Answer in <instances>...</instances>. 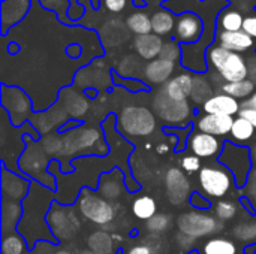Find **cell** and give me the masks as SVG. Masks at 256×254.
Wrapping results in <instances>:
<instances>
[{
	"mask_svg": "<svg viewBox=\"0 0 256 254\" xmlns=\"http://www.w3.org/2000/svg\"><path fill=\"white\" fill-rule=\"evenodd\" d=\"M120 127L126 135L148 136L156 127V118L147 108L128 106L120 114Z\"/></svg>",
	"mask_w": 256,
	"mask_h": 254,
	"instance_id": "2",
	"label": "cell"
},
{
	"mask_svg": "<svg viewBox=\"0 0 256 254\" xmlns=\"http://www.w3.org/2000/svg\"><path fill=\"white\" fill-rule=\"evenodd\" d=\"M234 124V118L230 115H216L207 114L198 120V129L202 133H208L213 136H224L231 133Z\"/></svg>",
	"mask_w": 256,
	"mask_h": 254,
	"instance_id": "11",
	"label": "cell"
},
{
	"mask_svg": "<svg viewBox=\"0 0 256 254\" xmlns=\"http://www.w3.org/2000/svg\"><path fill=\"white\" fill-rule=\"evenodd\" d=\"M126 25L130 31H134L136 36L141 34H148L153 31L152 27V16H148L144 10H136L130 13L126 18Z\"/></svg>",
	"mask_w": 256,
	"mask_h": 254,
	"instance_id": "20",
	"label": "cell"
},
{
	"mask_svg": "<svg viewBox=\"0 0 256 254\" xmlns=\"http://www.w3.org/2000/svg\"><path fill=\"white\" fill-rule=\"evenodd\" d=\"M32 254H45V253H42V252H39V253H38V252H34V253H32Z\"/></svg>",
	"mask_w": 256,
	"mask_h": 254,
	"instance_id": "44",
	"label": "cell"
},
{
	"mask_svg": "<svg viewBox=\"0 0 256 254\" xmlns=\"http://www.w3.org/2000/svg\"><path fill=\"white\" fill-rule=\"evenodd\" d=\"M218 40L219 45L228 51H234V52H244L248 49H250L254 46V37L249 36L244 30L240 31H224L219 30L218 33Z\"/></svg>",
	"mask_w": 256,
	"mask_h": 254,
	"instance_id": "12",
	"label": "cell"
},
{
	"mask_svg": "<svg viewBox=\"0 0 256 254\" xmlns=\"http://www.w3.org/2000/svg\"><path fill=\"white\" fill-rule=\"evenodd\" d=\"M164 45L165 43L162 42V37L154 33L136 36L134 40V46L138 55L144 60H156V57H160Z\"/></svg>",
	"mask_w": 256,
	"mask_h": 254,
	"instance_id": "15",
	"label": "cell"
},
{
	"mask_svg": "<svg viewBox=\"0 0 256 254\" xmlns=\"http://www.w3.org/2000/svg\"><path fill=\"white\" fill-rule=\"evenodd\" d=\"M243 24H244V16L242 15L240 10L236 9L225 7L218 18V27L219 30L224 31H240L243 30Z\"/></svg>",
	"mask_w": 256,
	"mask_h": 254,
	"instance_id": "19",
	"label": "cell"
},
{
	"mask_svg": "<svg viewBox=\"0 0 256 254\" xmlns=\"http://www.w3.org/2000/svg\"><path fill=\"white\" fill-rule=\"evenodd\" d=\"M153 106H154L158 117L171 124L186 123L188 118L190 117V106L188 100H183V102L172 100L164 91L158 94V97L153 102Z\"/></svg>",
	"mask_w": 256,
	"mask_h": 254,
	"instance_id": "6",
	"label": "cell"
},
{
	"mask_svg": "<svg viewBox=\"0 0 256 254\" xmlns=\"http://www.w3.org/2000/svg\"><path fill=\"white\" fill-rule=\"evenodd\" d=\"M182 166H183V169H184L186 172L194 174V172H196L198 169H201V160H200V157H196V156H186V157L182 160Z\"/></svg>",
	"mask_w": 256,
	"mask_h": 254,
	"instance_id": "33",
	"label": "cell"
},
{
	"mask_svg": "<svg viewBox=\"0 0 256 254\" xmlns=\"http://www.w3.org/2000/svg\"><path fill=\"white\" fill-rule=\"evenodd\" d=\"M178 229L183 235L190 238H200L219 231V223L214 217L201 213H188L178 217Z\"/></svg>",
	"mask_w": 256,
	"mask_h": 254,
	"instance_id": "7",
	"label": "cell"
},
{
	"mask_svg": "<svg viewBox=\"0 0 256 254\" xmlns=\"http://www.w3.org/2000/svg\"><path fill=\"white\" fill-rule=\"evenodd\" d=\"M254 160H255V163H256V148H255V151H254Z\"/></svg>",
	"mask_w": 256,
	"mask_h": 254,
	"instance_id": "43",
	"label": "cell"
},
{
	"mask_svg": "<svg viewBox=\"0 0 256 254\" xmlns=\"http://www.w3.org/2000/svg\"><path fill=\"white\" fill-rule=\"evenodd\" d=\"M255 133V127L244 118L238 117L234 120V124H232V129H231V135L236 141L238 142H244V141H249Z\"/></svg>",
	"mask_w": 256,
	"mask_h": 254,
	"instance_id": "25",
	"label": "cell"
},
{
	"mask_svg": "<svg viewBox=\"0 0 256 254\" xmlns=\"http://www.w3.org/2000/svg\"><path fill=\"white\" fill-rule=\"evenodd\" d=\"M80 213L90 222L96 225H106L112 222L114 219V208L112 205L105 201L104 198L92 193V192H82L78 201Z\"/></svg>",
	"mask_w": 256,
	"mask_h": 254,
	"instance_id": "4",
	"label": "cell"
},
{
	"mask_svg": "<svg viewBox=\"0 0 256 254\" xmlns=\"http://www.w3.org/2000/svg\"><path fill=\"white\" fill-rule=\"evenodd\" d=\"M249 75L252 76V81L255 82L256 85V58L250 63V66H249Z\"/></svg>",
	"mask_w": 256,
	"mask_h": 254,
	"instance_id": "40",
	"label": "cell"
},
{
	"mask_svg": "<svg viewBox=\"0 0 256 254\" xmlns=\"http://www.w3.org/2000/svg\"><path fill=\"white\" fill-rule=\"evenodd\" d=\"M200 186L212 198H222L232 189V174L226 169L206 166L200 171Z\"/></svg>",
	"mask_w": 256,
	"mask_h": 254,
	"instance_id": "5",
	"label": "cell"
},
{
	"mask_svg": "<svg viewBox=\"0 0 256 254\" xmlns=\"http://www.w3.org/2000/svg\"><path fill=\"white\" fill-rule=\"evenodd\" d=\"M132 211L135 217H138L140 220L148 222L152 217L156 216V201L150 196H140L138 199H135Z\"/></svg>",
	"mask_w": 256,
	"mask_h": 254,
	"instance_id": "22",
	"label": "cell"
},
{
	"mask_svg": "<svg viewBox=\"0 0 256 254\" xmlns=\"http://www.w3.org/2000/svg\"><path fill=\"white\" fill-rule=\"evenodd\" d=\"M177 19L174 13L168 9H159L152 15V27L153 33L158 36H166L176 28Z\"/></svg>",
	"mask_w": 256,
	"mask_h": 254,
	"instance_id": "18",
	"label": "cell"
},
{
	"mask_svg": "<svg viewBox=\"0 0 256 254\" xmlns=\"http://www.w3.org/2000/svg\"><path fill=\"white\" fill-rule=\"evenodd\" d=\"M168 151V145L166 144H160V147H158V153H166Z\"/></svg>",
	"mask_w": 256,
	"mask_h": 254,
	"instance_id": "41",
	"label": "cell"
},
{
	"mask_svg": "<svg viewBox=\"0 0 256 254\" xmlns=\"http://www.w3.org/2000/svg\"><path fill=\"white\" fill-rule=\"evenodd\" d=\"M219 160L234 175L237 186L246 184V180L250 172V157L248 148L234 145L232 142H226L224 145Z\"/></svg>",
	"mask_w": 256,
	"mask_h": 254,
	"instance_id": "3",
	"label": "cell"
},
{
	"mask_svg": "<svg viewBox=\"0 0 256 254\" xmlns=\"http://www.w3.org/2000/svg\"><path fill=\"white\" fill-rule=\"evenodd\" d=\"M238 117L248 120L254 127L256 129V109H250V108H242L238 112Z\"/></svg>",
	"mask_w": 256,
	"mask_h": 254,
	"instance_id": "35",
	"label": "cell"
},
{
	"mask_svg": "<svg viewBox=\"0 0 256 254\" xmlns=\"http://www.w3.org/2000/svg\"><path fill=\"white\" fill-rule=\"evenodd\" d=\"M174 67H176L174 61H170V60L159 57L156 60H152L146 66L144 75H146L147 81L152 84H166L170 76L174 72Z\"/></svg>",
	"mask_w": 256,
	"mask_h": 254,
	"instance_id": "17",
	"label": "cell"
},
{
	"mask_svg": "<svg viewBox=\"0 0 256 254\" xmlns=\"http://www.w3.org/2000/svg\"><path fill=\"white\" fill-rule=\"evenodd\" d=\"M204 24L195 12H183L176 24L174 37L177 42L184 45H194L202 37Z\"/></svg>",
	"mask_w": 256,
	"mask_h": 254,
	"instance_id": "8",
	"label": "cell"
},
{
	"mask_svg": "<svg viewBox=\"0 0 256 254\" xmlns=\"http://www.w3.org/2000/svg\"><path fill=\"white\" fill-rule=\"evenodd\" d=\"M24 252V241L16 235H9L2 243V253L3 254H22Z\"/></svg>",
	"mask_w": 256,
	"mask_h": 254,
	"instance_id": "27",
	"label": "cell"
},
{
	"mask_svg": "<svg viewBox=\"0 0 256 254\" xmlns=\"http://www.w3.org/2000/svg\"><path fill=\"white\" fill-rule=\"evenodd\" d=\"M180 55H182V48L174 40L165 43L164 48H162V52H160V58H165V60H170V61H176L177 58H180Z\"/></svg>",
	"mask_w": 256,
	"mask_h": 254,
	"instance_id": "31",
	"label": "cell"
},
{
	"mask_svg": "<svg viewBox=\"0 0 256 254\" xmlns=\"http://www.w3.org/2000/svg\"><path fill=\"white\" fill-rule=\"evenodd\" d=\"M204 254H237V246L225 238H213L204 246Z\"/></svg>",
	"mask_w": 256,
	"mask_h": 254,
	"instance_id": "24",
	"label": "cell"
},
{
	"mask_svg": "<svg viewBox=\"0 0 256 254\" xmlns=\"http://www.w3.org/2000/svg\"><path fill=\"white\" fill-rule=\"evenodd\" d=\"M237 214V205L232 201H220L216 205V216L220 220H231Z\"/></svg>",
	"mask_w": 256,
	"mask_h": 254,
	"instance_id": "30",
	"label": "cell"
},
{
	"mask_svg": "<svg viewBox=\"0 0 256 254\" xmlns=\"http://www.w3.org/2000/svg\"><path fill=\"white\" fill-rule=\"evenodd\" d=\"M243 108H250V109H256V93H254L244 103Z\"/></svg>",
	"mask_w": 256,
	"mask_h": 254,
	"instance_id": "39",
	"label": "cell"
},
{
	"mask_svg": "<svg viewBox=\"0 0 256 254\" xmlns=\"http://www.w3.org/2000/svg\"><path fill=\"white\" fill-rule=\"evenodd\" d=\"M204 111L207 114H216V115H230L240 112V103L236 97L228 96L225 93L222 94H213L208 100L204 102Z\"/></svg>",
	"mask_w": 256,
	"mask_h": 254,
	"instance_id": "14",
	"label": "cell"
},
{
	"mask_svg": "<svg viewBox=\"0 0 256 254\" xmlns=\"http://www.w3.org/2000/svg\"><path fill=\"white\" fill-rule=\"evenodd\" d=\"M40 3L46 7V9H58L60 6L62 7H66L68 4V0H40Z\"/></svg>",
	"mask_w": 256,
	"mask_h": 254,
	"instance_id": "36",
	"label": "cell"
},
{
	"mask_svg": "<svg viewBox=\"0 0 256 254\" xmlns=\"http://www.w3.org/2000/svg\"><path fill=\"white\" fill-rule=\"evenodd\" d=\"M88 247L94 254H110L112 250V238L104 232L93 234L88 240Z\"/></svg>",
	"mask_w": 256,
	"mask_h": 254,
	"instance_id": "26",
	"label": "cell"
},
{
	"mask_svg": "<svg viewBox=\"0 0 256 254\" xmlns=\"http://www.w3.org/2000/svg\"><path fill=\"white\" fill-rule=\"evenodd\" d=\"M254 201H255V205H256V192H255V196H254Z\"/></svg>",
	"mask_w": 256,
	"mask_h": 254,
	"instance_id": "45",
	"label": "cell"
},
{
	"mask_svg": "<svg viewBox=\"0 0 256 254\" xmlns=\"http://www.w3.org/2000/svg\"><path fill=\"white\" fill-rule=\"evenodd\" d=\"M208 64L218 70L225 82H237L248 79L249 66L243 55L234 51H228L220 45H210L207 49Z\"/></svg>",
	"mask_w": 256,
	"mask_h": 254,
	"instance_id": "1",
	"label": "cell"
},
{
	"mask_svg": "<svg viewBox=\"0 0 256 254\" xmlns=\"http://www.w3.org/2000/svg\"><path fill=\"white\" fill-rule=\"evenodd\" d=\"M190 150L196 157H213L219 153L220 150V141L218 139V136L208 135V133H195L190 138Z\"/></svg>",
	"mask_w": 256,
	"mask_h": 254,
	"instance_id": "16",
	"label": "cell"
},
{
	"mask_svg": "<svg viewBox=\"0 0 256 254\" xmlns=\"http://www.w3.org/2000/svg\"><path fill=\"white\" fill-rule=\"evenodd\" d=\"M243 30L256 39V15H249L244 18V24H243Z\"/></svg>",
	"mask_w": 256,
	"mask_h": 254,
	"instance_id": "34",
	"label": "cell"
},
{
	"mask_svg": "<svg viewBox=\"0 0 256 254\" xmlns=\"http://www.w3.org/2000/svg\"><path fill=\"white\" fill-rule=\"evenodd\" d=\"M254 90H255V82L252 79H243V81H237V82H225L222 85V91L228 96L236 97L237 100L252 96Z\"/></svg>",
	"mask_w": 256,
	"mask_h": 254,
	"instance_id": "21",
	"label": "cell"
},
{
	"mask_svg": "<svg viewBox=\"0 0 256 254\" xmlns=\"http://www.w3.org/2000/svg\"><path fill=\"white\" fill-rule=\"evenodd\" d=\"M192 204L195 207H198V208H208V205H210L206 199H201L200 195H194L192 196Z\"/></svg>",
	"mask_w": 256,
	"mask_h": 254,
	"instance_id": "37",
	"label": "cell"
},
{
	"mask_svg": "<svg viewBox=\"0 0 256 254\" xmlns=\"http://www.w3.org/2000/svg\"><path fill=\"white\" fill-rule=\"evenodd\" d=\"M128 254H152V250L147 246H136V247L130 249Z\"/></svg>",
	"mask_w": 256,
	"mask_h": 254,
	"instance_id": "38",
	"label": "cell"
},
{
	"mask_svg": "<svg viewBox=\"0 0 256 254\" xmlns=\"http://www.w3.org/2000/svg\"><path fill=\"white\" fill-rule=\"evenodd\" d=\"M54 254H72V253H69V252H66V250H58V252H56Z\"/></svg>",
	"mask_w": 256,
	"mask_h": 254,
	"instance_id": "42",
	"label": "cell"
},
{
	"mask_svg": "<svg viewBox=\"0 0 256 254\" xmlns=\"http://www.w3.org/2000/svg\"><path fill=\"white\" fill-rule=\"evenodd\" d=\"M165 186H166V196L168 199L178 205L182 202H184L190 193V184L189 180L186 178V175L180 171V169H170L166 172L165 177Z\"/></svg>",
	"mask_w": 256,
	"mask_h": 254,
	"instance_id": "10",
	"label": "cell"
},
{
	"mask_svg": "<svg viewBox=\"0 0 256 254\" xmlns=\"http://www.w3.org/2000/svg\"><path fill=\"white\" fill-rule=\"evenodd\" d=\"M190 254H195V253H190Z\"/></svg>",
	"mask_w": 256,
	"mask_h": 254,
	"instance_id": "46",
	"label": "cell"
},
{
	"mask_svg": "<svg viewBox=\"0 0 256 254\" xmlns=\"http://www.w3.org/2000/svg\"><path fill=\"white\" fill-rule=\"evenodd\" d=\"M102 1V6L108 10V12H112V13H120L123 12L129 1L130 0H100Z\"/></svg>",
	"mask_w": 256,
	"mask_h": 254,
	"instance_id": "32",
	"label": "cell"
},
{
	"mask_svg": "<svg viewBox=\"0 0 256 254\" xmlns=\"http://www.w3.org/2000/svg\"><path fill=\"white\" fill-rule=\"evenodd\" d=\"M48 222L52 232L62 240L70 238L80 229V222L75 217V214H68V211L62 207H54L51 210Z\"/></svg>",
	"mask_w": 256,
	"mask_h": 254,
	"instance_id": "9",
	"label": "cell"
},
{
	"mask_svg": "<svg viewBox=\"0 0 256 254\" xmlns=\"http://www.w3.org/2000/svg\"><path fill=\"white\" fill-rule=\"evenodd\" d=\"M234 235L246 243H256V222L254 223H244L238 225L234 229Z\"/></svg>",
	"mask_w": 256,
	"mask_h": 254,
	"instance_id": "28",
	"label": "cell"
},
{
	"mask_svg": "<svg viewBox=\"0 0 256 254\" xmlns=\"http://www.w3.org/2000/svg\"><path fill=\"white\" fill-rule=\"evenodd\" d=\"M14 3V10L9 13V15H4L2 16V25H3V34H6V30L9 25H14L16 24L28 10V6H30V0H12Z\"/></svg>",
	"mask_w": 256,
	"mask_h": 254,
	"instance_id": "23",
	"label": "cell"
},
{
	"mask_svg": "<svg viewBox=\"0 0 256 254\" xmlns=\"http://www.w3.org/2000/svg\"><path fill=\"white\" fill-rule=\"evenodd\" d=\"M194 90V78L189 73H180L177 76H174L172 79H170L165 85H164V93L177 102H183L188 100V97L192 94Z\"/></svg>",
	"mask_w": 256,
	"mask_h": 254,
	"instance_id": "13",
	"label": "cell"
},
{
	"mask_svg": "<svg viewBox=\"0 0 256 254\" xmlns=\"http://www.w3.org/2000/svg\"><path fill=\"white\" fill-rule=\"evenodd\" d=\"M170 225H171L170 216H166V214H156L154 217H152L147 222V229L152 231V232L160 234V232H165L170 228Z\"/></svg>",
	"mask_w": 256,
	"mask_h": 254,
	"instance_id": "29",
	"label": "cell"
}]
</instances>
